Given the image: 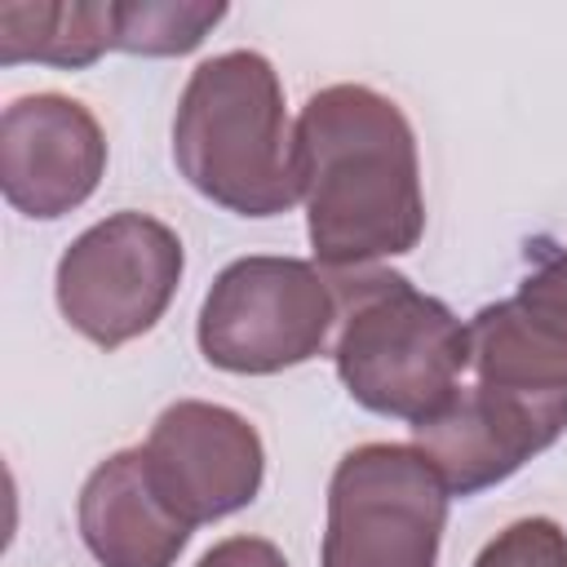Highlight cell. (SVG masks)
<instances>
[{"label": "cell", "mask_w": 567, "mask_h": 567, "mask_svg": "<svg viewBox=\"0 0 567 567\" xmlns=\"http://www.w3.org/2000/svg\"><path fill=\"white\" fill-rule=\"evenodd\" d=\"M297 182L310 248L328 270H368L412 252L425 230L416 137L368 84H328L297 115Z\"/></svg>", "instance_id": "obj_1"}, {"label": "cell", "mask_w": 567, "mask_h": 567, "mask_svg": "<svg viewBox=\"0 0 567 567\" xmlns=\"http://www.w3.org/2000/svg\"><path fill=\"white\" fill-rule=\"evenodd\" d=\"M173 159L204 199L239 217H275L301 199L297 133L261 53L230 49L190 71L173 120Z\"/></svg>", "instance_id": "obj_2"}, {"label": "cell", "mask_w": 567, "mask_h": 567, "mask_svg": "<svg viewBox=\"0 0 567 567\" xmlns=\"http://www.w3.org/2000/svg\"><path fill=\"white\" fill-rule=\"evenodd\" d=\"M337 297V377L381 416L425 421L470 368V328L390 270H323Z\"/></svg>", "instance_id": "obj_3"}, {"label": "cell", "mask_w": 567, "mask_h": 567, "mask_svg": "<svg viewBox=\"0 0 567 567\" xmlns=\"http://www.w3.org/2000/svg\"><path fill=\"white\" fill-rule=\"evenodd\" d=\"M470 399L532 461L567 430V248L470 319Z\"/></svg>", "instance_id": "obj_4"}, {"label": "cell", "mask_w": 567, "mask_h": 567, "mask_svg": "<svg viewBox=\"0 0 567 567\" xmlns=\"http://www.w3.org/2000/svg\"><path fill=\"white\" fill-rule=\"evenodd\" d=\"M439 470L403 443H363L328 483L323 567H434L447 523Z\"/></svg>", "instance_id": "obj_5"}, {"label": "cell", "mask_w": 567, "mask_h": 567, "mask_svg": "<svg viewBox=\"0 0 567 567\" xmlns=\"http://www.w3.org/2000/svg\"><path fill=\"white\" fill-rule=\"evenodd\" d=\"M337 323L328 275L297 257L230 261L199 310V350L226 372H284L315 359Z\"/></svg>", "instance_id": "obj_6"}, {"label": "cell", "mask_w": 567, "mask_h": 567, "mask_svg": "<svg viewBox=\"0 0 567 567\" xmlns=\"http://www.w3.org/2000/svg\"><path fill=\"white\" fill-rule=\"evenodd\" d=\"M177 279L182 239L146 213H115L62 252L58 306L80 337L115 350L155 328L177 292Z\"/></svg>", "instance_id": "obj_7"}, {"label": "cell", "mask_w": 567, "mask_h": 567, "mask_svg": "<svg viewBox=\"0 0 567 567\" xmlns=\"http://www.w3.org/2000/svg\"><path fill=\"white\" fill-rule=\"evenodd\" d=\"M142 465L155 496L186 523H213L244 509L266 470L257 430L217 403L182 399L159 412L151 439L142 443Z\"/></svg>", "instance_id": "obj_8"}, {"label": "cell", "mask_w": 567, "mask_h": 567, "mask_svg": "<svg viewBox=\"0 0 567 567\" xmlns=\"http://www.w3.org/2000/svg\"><path fill=\"white\" fill-rule=\"evenodd\" d=\"M106 168V137L93 111L62 93H31L0 120V186L27 217H62L80 208Z\"/></svg>", "instance_id": "obj_9"}, {"label": "cell", "mask_w": 567, "mask_h": 567, "mask_svg": "<svg viewBox=\"0 0 567 567\" xmlns=\"http://www.w3.org/2000/svg\"><path fill=\"white\" fill-rule=\"evenodd\" d=\"M80 536L102 567H173L190 527L155 496L142 447L106 456L80 492Z\"/></svg>", "instance_id": "obj_10"}, {"label": "cell", "mask_w": 567, "mask_h": 567, "mask_svg": "<svg viewBox=\"0 0 567 567\" xmlns=\"http://www.w3.org/2000/svg\"><path fill=\"white\" fill-rule=\"evenodd\" d=\"M115 49V4H0V62L89 66Z\"/></svg>", "instance_id": "obj_11"}, {"label": "cell", "mask_w": 567, "mask_h": 567, "mask_svg": "<svg viewBox=\"0 0 567 567\" xmlns=\"http://www.w3.org/2000/svg\"><path fill=\"white\" fill-rule=\"evenodd\" d=\"M221 18L226 4H115V49L146 58L190 53Z\"/></svg>", "instance_id": "obj_12"}, {"label": "cell", "mask_w": 567, "mask_h": 567, "mask_svg": "<svg viewBox=\"0 0 567 567\" xmlns=\"http://www.w3.org/2000/svg\"><path fill=\"white\" fill-rule=\"evenodd\" d=\"M474 567H567V532L549 518H518L483 545Z\"/></svg>", "instance_id": "obj_13"}, {"label": "cell", "mask_w": 567, "mask_h": 567, "mask_svg": "<svg viewBox=\"0 0 567 567\" xmlns=\"http://www.w3.org/2000/svg\"><path fill=\"white\" fill-rule=\"evenodd\" d=\"M195 567H288V558L261 536H230L217 540Z\"/></svg>", "instance_id": "obj_14"}]
</instances>
